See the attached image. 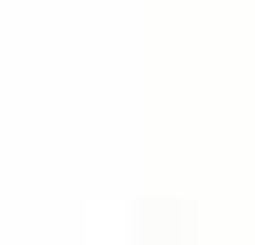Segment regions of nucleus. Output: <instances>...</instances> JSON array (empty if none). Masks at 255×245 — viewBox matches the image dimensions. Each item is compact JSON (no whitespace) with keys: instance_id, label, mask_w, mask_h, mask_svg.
<instances>
[]
</instances>
